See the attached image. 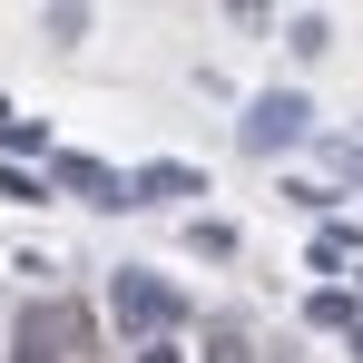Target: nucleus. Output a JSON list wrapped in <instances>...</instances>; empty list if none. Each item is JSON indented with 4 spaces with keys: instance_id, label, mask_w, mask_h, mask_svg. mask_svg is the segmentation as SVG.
I'll list each match as a JSON object with an SVG mask.
<instances>
[{
    "instance_id": "7",
    "label": "nucleus",
    "mask_w": 363,
    "mask_h": 363,
    "mask_svg": "<svg viewBox=\"0 0 363 363\" xmlns=\"http://www.w3.org/2000/svg\"><path fill=\"white\" fill-rule=\"evenodd\" d=\"M314 265H354V226H324L314 236Z\"/></svg>"
},
{
    "instance_id": "6",
    "label": "nucleus",
    "mask_w": 363,
    "mask_h": 363,
    "mask_svg": "<svg viewBox=\"0 0 363 363\" xmlns=\"http://www.w3.org/2000/svg\"><path fill=\"white\" fill-rule=\"evenodd\" d=\"M196 363H255V334L245 324H206V354Z\"/></svg>"
},
{
    "instance_id": "2",
    "label": "nucleus",
    "mask_w": 363,
    "mask_h": 363,
    "mask_svg": "<svg viewBox=\"0 0 363 363\" xmlns=\"http://www.w3.org/2000/svg\"><path fill=\"white\" fill-rule=\"evenodd\" d=\"M79 304H60V295H30L20 314H10V363H69L79 354Z\"/></svg>"
},
{
    "instance_id": "8",
    "label": "nucleus",
    "mask_w": 363,
    "mask_h": 363,
    "mask_svg": "<svg viewBox=\"0 0 363 363\" xmlns=\"http://www.w3.org/2000/svg\"><path fill=\"white\" fill-rule=\"evenodd\" d=\"M334 167H344V177L363 186V138H344V147H334Z\"/></svg>"
},
{
    "instance_id": "3",
    "label": "nucleus",
    "mask_w": 363,
    "mask_h": 363,
    "mask_svg": "<svg viewBox=\"0 0 363 363\" xmlns=\"http://www.w3.org/2000/svg\"><path fill=\"white\" fill-rule=\"evenodd\" d=\"M304 128H314V108H304V89H265V99L245 108V147H295Z\"/></svg>"
},
{
    "instance_id": "9",
    "label": "nucleus",
    "mask_w": 363,
    "mask_h": 363,
    "mask_svg": "<svg viewBox=\"0 0 363 363\" xmlns=\"http://www.w3.org/2000/svg\"><path fill=\"white\" fill-rule=\"evenodd\" d=\"M138 363H186V354H177V344H147V354H138Z\"/></svg>"
},
{
    "instance_id": "5",
    "label": "nucleus",
    "mask_w": 363,
    "mask_h": 363,
    "mask_svg": "<svg viewBox=\"0 0 363 363\" xmlns=\"http://www.w3.org/2000/svg\"><path fill=\"white\" fill-rule=\"evenodd\" d=\"M50 177H60L79 206H128V177H118V167H99V157H50Z\"/></svg>"
},
{
    "instance_id": "4",
    "label": "nucleus",
    "mask_w": 363,
    "mask_h": 363,
    "mask_svg": "<svg viewBox=\"0 0 363 363\" xmlns=\"http://www.w3.org/2000/svg\"><path fill=\"white\" fill-rule=\"evenodd\" d=\"M177 196H206V177H196L186 157H147V167H128V206H177Z\"/></svg>"
},
{
    "instance_id": "1",
    "label": "nucleus",
    "mask_w": 363,
    "mask_h": 363,
    "mask_svg": "<svg viewBox=\"0 0 363 363\" xmlns=\"http://www.w3.org/2000/svg\"><path fill=\"white\" fill-rule=\"evenodd\" d=\"M108 314H118L128 344L147 354V344H167V334L186 324V295L167 285V275H147V265H118V275H108Z\"/></svg>"
}]
</instances>
